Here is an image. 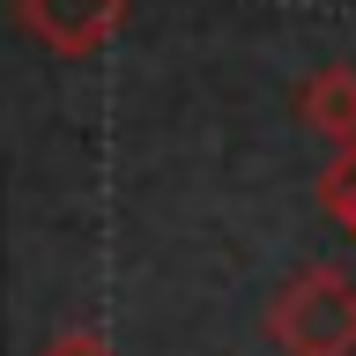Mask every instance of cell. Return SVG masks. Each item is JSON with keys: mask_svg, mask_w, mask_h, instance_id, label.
Returning <instances> with one entry per match:
<instances>
[{"mask_svg": "<svg viewBox=\"0 0 356 356\" xmlns=\"http://www.w3.org/2000/svg\"><path fill=\"white\" fill-rule=\"evenodd\" d=\"M275 356H356V275L341 267H297L260 312Z\"/></svg>", "mask_w": 356, "mask_h": 356, "instance_id": "cell-1", "label": "cell"}, {"mask_svg": "<svg viewBox=\"0 0 356 356\" xmlns=\"http://www.w3.org/2000/svg\"><path fill=\"white\" fill-rule=\"evenodd\" d=\"M15 22L60 60H97L127 30V0H15Z\"/></svg>", "mask_w": 356, "mask_h": 356, "instance_id": "cell-2", "label": "cell"}, {"mask_svg": "<svg viewBox=\"0 0 356 356\" xmlns=\"http://www.w3.org/2000/svg\"><path fill=\"white\" fill-rule=\"evenodd\" d=\"M297 119H305L319 141H356V67L349 60H327L312 67L305 82H297Z\"/></svg>", "mask_w": 356, "mask_h": 356, "instance_id": "cell-3", "label": "cell"}, {"mask_svg": "<svg viewBox=\"0 0 356 356\" xmlns=\"http://www.w3.org/2000/svg\"><path fill=\"white\" fill-rule=\"evenodd\" d=\"M319 208H327V222H341L356 238V141H341V149L327 156V171H319Z\"/></svg>", "mask_w": 356, "mask_h": 356, "instance_id": "cell-4", "label": "cell"}, {"mask_svg": "<svg viewBox=\"0 0 356 356\" xmlns=\"http://www.w3.org/2000/svg\"><path fill=\"white\" fill-rule=\"evenodd\" d=\"M38 356H119V349H111V334H97V327H60Z\"/></svg>", "mask_w": 356, "mask_h": 356, "instance_id": "cell-5", "label": "cell"}]
</instances>
